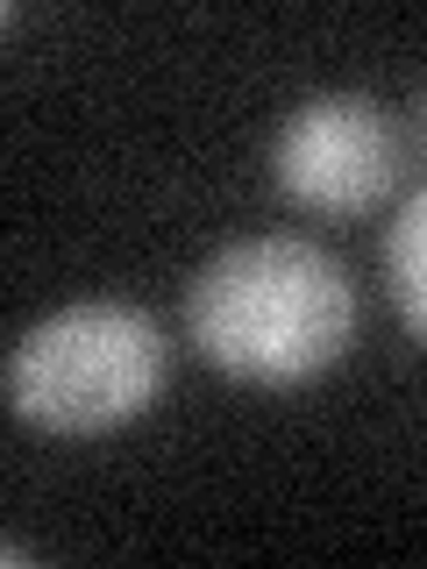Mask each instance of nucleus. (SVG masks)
<instances>
[{
    "mask_svg": "<svg viewBox=\"0 0 427 569\" xmlns=\"http://www.w3.org/2000/svg\"><path fill=\"white\" fill-rule=\"evenodd\" d=\"M356 335V284L320 242L249 236L228 242L186 284V342L221 378L257 391L314 385Z\"/></svg>",
    "mask_w": 427,
    "mask_h": 569,
    "instance_id": "obj_1",
    "label": "nucleus"
},
{
    "mask_svg": "<svg viewBox=\"0 0 427 569\" xmlns=\"http://www.w3.org/2000/svg\"><path fill=\"white\" fill-rule=\"evenodd\" d=\"M385 292L399 307L406 335L427 342V192L399 207V221L385 228Z\"/></svg>",
    "mask_w": 427,
    "mask_h": 569,
    "instance_id": "obj_4",
    "label": "nucleus"
},
{
    "mask_svg": "<svg viewBox=\"0 0 427 569\" xmlns=\"http://www.w3.org/2000/svg\"><path fill=\"white\" fill-rule=\"evenodd\" d=\"M414 150L427 157V86H420V93H414Z\"/></svg>",
    "mask_w": 427,
    "mask_h": 569,
    "instance_id": "obj_5",
    "label": "nucleus"
},
{
    "mask_svg": "<svg viewBox=\"0 0 427 569\" xmlns=\"http://www.w3.org/2000/svg\"><path fill=\"white\" fill-rule=\"evenodd\" d=\"M399 164H406L399 121L370 93H314L271 136L278 192L307 213H335V221L378 207L399 186Z\"/></svg>",
    "mask_w": 427,
    "mask_h": 569,
    "instance_id": "obj_3",
    "label": "nucleus"
},
{
    "mask_svg": "<svg viewBox=\"0 0 427 569\" xmlns=\"http://www.w3.org/2000/svg\"><path fill=\"white\" fill-rule=\"evenodd\" d=\"M171 378V349L157 320L129 299H79L14 335L0 391L8 413L43 435H115L142 420Z\"/></svg>",
    "mask_w": 427,
    "mask_h": 569,
    "instance_id": "obj_2",
    "label": "nucleus"
}]
</instances>
